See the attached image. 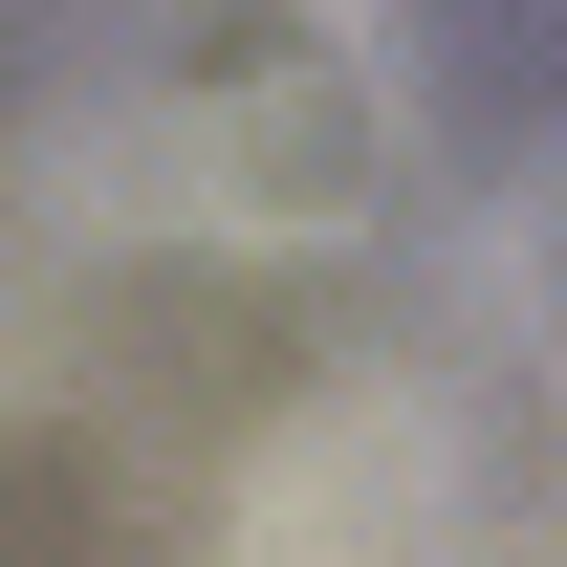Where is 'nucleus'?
<instances>
[{
	"label": "nucleus",
	"instance_id": "obj_1",
	"mask_svg": "<svg viewBox=\"0 0 567 567\" xmlns=\"http://www.w3.org/2000/svg\"><path fill=\"white\" fill-rule=\"evenodd\" d=\"M371 175H393V0H218V44L66 110V197L153 240H350Z\"/></svg>",
	"mask_w": 567,
	"mask_h": 567
},
{
	"label": "nucleus",
	"instance_id": "obj_3",
	"mask_svg": "<svg viewBox=\"0 0 567 567\" xmlns=\"http://www.w3.org/2000/svg\"><path fill=\"white\" fill-rule=\"evenodd\" d=\"M481 284H502V328H524V350L567 371V153H546V175H524V197L481 218Z\"/></svg>",
	"mask_w": 567,
	"mask_h": 567
},
{
	"label": "nucleus",
	"instance_id": "obj_2",
	"mask_svg": "<svg viewBox=\"0 0 567 567\" xmlns=\"http://www.w3.org/2000/svg\"><path fill=\"white\" fill-rule=\"evenodd\" d=\"M481 481H458V415H436L415 371H328V393H284L240 502H218V567H458Z\"/></svg>",
	"mask_w": 567,
	"mask_h": 567
}]
</instances>
